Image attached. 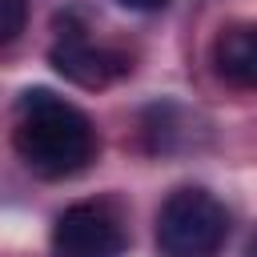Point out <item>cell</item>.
<instances>
[{"mask_svg":"<svg viewBox=\"0 0 257 257\" xmlns=\"http://www.w3.org/2000/svg\"><path fill=\"white\" fill-rule=\"evenodd\" d=\"M48 64L80 88H108L112 80L133 72V60L124 52H116L108 44H92L84 36V28H64L48 48Z\"/></svg>","mask_w":257,"mask_h":257,"instance_id":"cell-4","label":"cell"},{"mask_svg":"<svg viewBox=\"0 0 257 257\" xmlns=\"http://www.w3.org/2000/svg\"><path fill=\"white\" fill-rule=\"evenodd\" d=\"M4 4V24H0V36L4 44H12L20 32H24V0H0Z\"/></svg>","mask_w":257,"mask_h":257,"instance_id":"cell-6","label":"cell"},{"mask_svg":"<svg viewBox=\"0 0 257 257\" xmlns=\"http://www.w3.org/2000/svg\"><path fill=\"white\" fill-rule=\"evenodd\" d=\"M12 149L28 173L44 181H64L88 169L96 157V128L92 120L52 88H24L16 100Z\"/></svg>","mask_w":257,"mask_h":257,"instance_id":"cell-1","label":"cell"},{"mask_svg":"<svg viewBox=\"0 0 257 257\" xmlns=\"http://www.w3.org/2000/svg\"><path fill=\"white\" fill-rule=\"evenodd\" d=\"M120 8H133V12H161L169 0H116Z\"/></svg>","mask_w":257,"mask_h":257,"instance_id":"cell-7","label":"cell"},{"mask_svg":"<svg viewBox=\"0 0 257 257\" xmlns=\"http://www.w3.org/2000/svg\"><path fill=\"white\" fill-rule=\"evenodd\" d=\"M245 257H257V229H253L249 241H245Z\"/></svg>","mask_w":257,"mask_h":257,"instance_id":"cell-8","label":"cell"},{"mask_svg":"<svg viewBox=\"0 0 257 257\" xmlns=\"http://www.w3.org/2000/svg\"><path fill=\"white\" fill-rule=\"evenodd\" d=\"M209 64L229 88L257 92V20L225 24L209 44Z\"/></svg>","mask_w":257,"mask_h":257,"instance_id":"cell-5","label":"cell"},{"mask_svg":"<svg viewBox=\"0 0 257 257\" xmlns=\"http://www.w3.org/2000/svg\"><path fill=\"white\" fill-rule=\"evenodd\" d=\"M225 237H229V213L201 185L173 189L157 209L153 241L161 257H213L225 245Z\"/></svg>","mask_w":257,"mask_h":257,"instance_id":"cell-2","label":"cell"},{"mask_svg":"<svg viewBox=\"0 0 257 257\" xmlns=\"http://www.w3.org/2000/svg\"><path fill=\"white\" fill-rule=\"evenodd\" d=\"M128 233L108 201H76L52 225L56 257H124Z\"/></svg>","mask_w":257,"mask_h":257,"instance_id":"cell-3","label":"cell"}]
</instances>
